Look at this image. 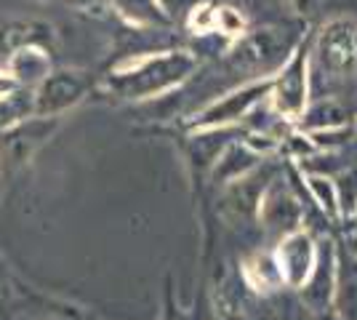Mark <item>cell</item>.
Segmentation results:
<instances>
[{
	"instance_id": "cell-26",
	"label": "cell",
	"mask_w": 357,
	"mask_h": 320,
	"mask_svg": "<svg viewBox=\"0 0 357 320\" xmlns=\"http://www.w3.org/2000/svg\"><path fill=\"white\" fill-rule=\"evenodd\" d=\"M160 6H163L165 11H168V16L174 19V11H176V8H181V6H184V0H160Z\"/></svg>"
},
{
	"instance_id": "cell-20",
	"label": "cell",
	"mask_w": 357,
	"mask_h": 320,
	"mask_svg": "<svg viewBox=\"0 0 357 320\" xmlns=\"http://www.w3.org/2000/svg\"><path fill=\"white\" fill-rule=\"evenodd\" d=\"M30 118H35V91L16 86L14 91L0 96V131L14 128Z\"/></svg>"
},
{
	"instance_id": "cell-10",
	"label": "cell",
	"mask_w": 357,
	"mask_h": 320,
	"mask_svg": "<svg viewBox=\"0 0 357 320\" xmlns=\"http://www.w3.org/2000/svg\"><path fill=\"white\" fill-rule=\"evenodd\" d=\"M336 241H323L317 243V261H314L312 275L307 283L298 289L301 305L312 315H323L333 307V291H336Z\"/></svg>"
},
{
	"instance_id": "cell-30",
	"label": "cell",
	"mask_w": 357,
	"mask_h": 320,
	"mask_svg": "<svg viewBox=\"0 0 357 320\" xmlns=\"http://www.w3.org/2000/svg\"><path fill=\"white\" fill-rule=\"evenodd\" d=\"M349 251L357 257V232H355V235H349Z\"/></svg>"
},
{
	"instance_id": "cell-27",
	"label": "cell",
	"mask_w": 357,
	"mask_h": 320,
	"mask_svg": "<svg viewBox=\"0 0 357 320\" xmlns=\"http://www.w3.org/2000/svg\"><path fill=\"white\" fill-rule=\"evenodd\" d=\"M314 6V0H296V11L298 14H310Z\"/></svg>"
},
{
	"instance_id": "cell-18",
	"label": "cell",
	"mask_w": 357,
	"mask_h": 320,
	"mask_svg": "<svg viewBox=\"0 0 357 320\" xmlns=\"http://www.w3.org/2000/svg\"><path fill=\"white\" fill-rule=\"evenodd\" d=\"M243 137V128H208V131H190L187 139V155L190 160L197 163V168L211 171V166L216 163V158L222 155V150Z\"/></svg>"
},
{
	"instance_id": "cell-28",
	"label": "cell",
	"mask_w": 357,
	"mask_h": 320,
	"mask_svg": "<svg viewBox=\"0 0 357 320\" xmlns=\"http://www.w3.org/2000/svg\"><path fill=\"white\" fill-rule=\"evenodd\" d=\"M163 320H190V318H187V315H181V312H176L174 307H168V312H165Z\"/></svg>"
},
{
	"instance_id": "cell-19",
	"label": "cell",
	"mask_w": 357,
	"mask_h": 320,
	"mask_svg": "<svg viewBox=\"0 0 357 320\" xmlns=\"http://www.w3.org/2000/svg\"><path fill=\"white\" fill-rule=\"evenodd\" d=\"M298 179L304 182L307 195L320 208V213L326 216L328 222L339 224L342 222V213H339V198H336V184H333V179L331 176H320V174H301V171H298Z\"/></svg>"
},
{
	"instance_id": "cell-4",
	"label": "cell",
	"mask_w": 357,
	"mask_h": 320,
	"mask_svg": "<svg viewBox=\"0 0 357 320\" xmlns=\"http://www.w3.org/2000/svg\"><path fill=\"white\" fill-rule=\"evenodd\" d=\"M310 32L288 56L283 67L272 75L267 105L283 123L294 125L301 118L312 99V80H310Z\"/></svg>"
},
{
	"instance_id": "cell-14",
	"label": "cell",
	"mask_w": 357,
	"mask_h": 320,
	"mask_svg": "<svg viewBox=\"0 0 357 320\" xmlns=\"http://www.w3.org/2000/svg\"><path fill=\"white\" fill-rule=\"evenodd\" d=\"M264 160H269V158L256 155L251 147L243 142V137H240L224 147L222 155L216 158V163L211 166L208 176L216 187H227V184H232V182H238V179H243V176H248V174L256 171Z\"/></svg>"
},
{
	"instance_id": "cell-11",
	"label": "cell",
	"mask_w": 357,
	"mask_h": 320,
	"mask_svg": "<svg viewBox=\"0 0 357 320\" xmlns=\"http://www.w3.org/2000/svg\"><path fill=\"white\" fill-rule=\"evenodd\" d=\"M278 176V171L272 166H267V160L261 166L251 171L248 176H243L238 182L222 187V206L224 211L235 219H256L259 211V200L264 195V190L269 187V182Z\"/></svg>"
},
{
	"instance_id": "cell-9",
	"label": "cell",
	"mask_w": 357,
	"mask_h": 320,
	"mask_svg": "<svg viewBox=\"0 0 357 320\" xmlns=\"http://www.w3.org/2000/svg\"><path fill=\"white\" fill-rule=\"evenodd\" d=\"M275 251V259L283 275V286L285 289L298 291L307 277L312 275L314 261H317V241L310 229H298L294 235H285L278 241V245L272 248Z\"/></svg>"
},
{
	"instance_id": "cell-6",
	"label": "cell",
	"mask_w": 357,
	"mask_h": 320,
	"mask_svg": "<svg viewBox=\"0 0 357 320\" xmlns=\"http://www.w3.org/2000/svg\"><path fill=\"white\" fill-rule=\"evenodd\" d=\"M304 206L298 195L294 192L291 182H285L280 176H275L264 195L259 200V211H256V222L267 229L269 235H275L278 241L285 235H294L304 227Z\"/></svg>"
},
{
	"instance_id": "cell-21",
	"label": "cell",
	"mask_w": 357,
	"mask_h": 320,
	"mask_svg": "<svg viewBox=\"0 0 357 320\" xmlns=\"http://www.w3.org/2000/svg\"><path fill=\"white\" fill-rule=\"evenodd\" d=\"M336 184V198H339V213H342V222L352 219L357 213V163H347V166L331 176Z\"/></svg>"
},
{
	"instance_id": "cell-23",
	"label": "cell",
	"mask_w": 357,
	"mask_h": 320,
	"mask_svg": "<svg viewBox=\"0 0 357 320\" xmlns=\"http://www.w3.org/2000/svg\"><path fill=\"white\" fill-rule=\"evenodd\" d=\"M216 6L219 3H211V0H203V3L192 6L187 11V30L197 35V38L200 35H211L213 27H216Z\"/></svg>"
},
{
	"instance_id": "cell-12",
	"label": "cell",
	"mask_w": 357,
	"mask_h": 320,
	"mask_svg": "<svg viewBox=\"0 0 357 320\" xmlns=\"http://www.w3.org/2000/svg\"><path fill=\"white\" fill-rule=\"evenodd\" d=\"M355 121L357 115L344 99L317 96V99H310V105L301 112V118L294 123V128L301 131V134H323V131L344 128V125H349V123Z\"/></svg>"
},
{
	"instance_id": "cell-15",
	"label": "cell",
	"mask_w": 357,
	"mask_h": 320,
	"mask_svg": "<svg viewBox=\"0 0 357 320\" xmlns=\"http://www.w3.org/2000/svg\"><path fill=\"white\" fill-rule=\"evenodd\" d=\"M336 248V291L331 310L344 320H357V257L349 248Z\"/></svg>"
},
{
	"instance_id": "cell-32",
	"label": "cell",
	"mask_w": 357,
	"mask_h": 320,
	"mask_svg": "<svg viewBox=\"0 0 357 320\" xmlns=\"http://www.w3.org/2000/svg\"><path fill=\"white\" fill-rule=\"evenodd\" d=\"M40 3H54V0H40Z\"/></svg>"
},
{
	"instance_id": "cell-8",
	"label": "cell",
	"mask_w": 357,
	"mask_h": 320,
	"mask_svg": "<svg viewBox=\"0 0 357 320\" xmlns=\"http://www.w3.org/2000/svg\"><path fill=\"white\" fill-rule=\"evenodd\" d=\"M59 128V118H30L14 128L0 131V174L16 171L30 163L32 155Z\"/></svg>"
},
{
	"instance_id": "cell-31",
	"label": "cell",
	"mask_w": 357,
	"mask_h": 320,
	"mask_svg": "<svg viewBox=\"0 0 357 320\" xmlns=\"http://www.w3.org/2000/svg\"><path fill=\"white\" fill-rule=\"evenodd\" d=\"M51 320H67V318H51ZM70 320H77V318H70Z\"/></svg>"
},
{
	"instance_id": "cell-16",
	"label": "cell",
	"mask_w": 357,
	"mask_h": 320,
	"mask_svg": "<svg viewBox=\"0 0 357 320\" xmlns=\"http://www.w3.org/2000/svg\"><path fill=\"white\" fill-rule=\"evenodd\" d=\"M240 273H243V280L245 286L253 291V294H261V296H269L275 291L285 289L283 286V275H280V267H278V259H275V251H251L243 264H240Z\"/></svg>"
},
{
	"instance_id": "cell-17",
	"label": "cell",
	"mask_w": 357,
	"mask_h": 320,
	"mask_svg": "<svg viewBox=\"0 0 357 320\" xmlns=\"http://www.w3.org/2000/svg\"><path fill=\"white\" fill-rule=\"evenodd\" d=\"M105 3L126 24L139 30H163L174 24V19L160 6V0H105Z\"/></svg>"
},
{
	"instance_id": "cell-1",
	"label": "cell",
	"mask_w": 357,
	"mask_h": 320,
	"mask_svg": "<svg viewBox=\"0 0 357 320\" xmlns=\"http://www.w3.org/2000/svg\"><path fill=\"white\" fill-rule=\"evenodd\" d=\"M200 59L192 51L174 48L158 54H139L118 61L105 75V91L123 102H152L178 89L195 75Z\"/></svg>"
},
{
	"instance_id": "cell-5",
	"label": "cell",
	"mask_w": 357,
	"mask_h": 320,
	"mask_svg": "<svg viewBox=\"0 0 357 320\" xmlns=\"http://www.w3.org/2000/svg\"><path fill=\"white\" fill-rule=\"evenodd\" d=\"M272 77L238 83L235 89L216 96L213 102L203 105L187 118V131H208V128H240L251 118L256 107H261L269 96Z\"/></svg>"
},
{
	"instance_id": "cell-29",
	"label": "cell",
	"mask_w": 357,
	"mask_h": 320,
	"mask_svg": "<svg viewBox=\"0 0 357 320\" xmlns=\"http://www.w3.org/2000/svg\"><path fill=\"white\" fill-rule=\"evenodd\" d=\"M314 320H344V318H339L333 310H328V312H323V315H314Z\"/></svg>"
},
{
	"instance_id": "cell-22",
	"label": "cell",
	"mask_w": 357,
	"mask_h": 320,
	"mask_svg": "<svg viewBox=\"0 0 357 320\" xmlns=\"http://www.w3.org/2000/svg\"><path fill=\"white\" fill-rule=\"evenodd\" d=\"M248 32V22L245 16L240 14L238 8L232 6H216V27H213V35H219L224 40L235 43L240 35Z\"/></svg>"
},
{
	"instance_id": "cell-13",
	"label": "cell",
	"mask_w": 357,
	"mask_h": 320,
	"mask_svg": "<svg viewBox=\"0 0 357 320\" xmlns=\"http://www.w3.org/2000/svg\"><path fill=\"white\" fill-rule=\"evenodd\" d=\"M3 70L8 73V77L19 89L35 91L45 77L51 75L54 64H51V56H48V51L43 46H22L6 56Z\"/></svg>"
},
{
	"instance_id": "cell-2",
	"label": "cell",
	"mask_w": 357,
	"mask_h": 320,
	"mask_svg": "<svg viewBox=\"0 0 357 320\" xmlns=\"http://www.w3.org/2000/svg\"><path fill=\"white\" fill-rule=\"evenodd\" d=\"M312 99L336 96L357 89V19L331 16L310 38Z\"/></svg>"
},
{
	"instance_id": "cell-7",
	"label": "cell",
	"mask_w": 357,
	"mask_h": 320,
	"mask_svg": "<svg viewBox=\"0 0 357 320\" xmlns=\"http://www.w3.org/2000/svg\"><path fill=\"white\" fill-rule=\"evenodd\" d=\"M91 91V77L83 70H51V75L35 89V115L61 118L77 107Z\"/></svg>"
},
{
	"instance_id": "cell-24",
	"label": "cell",
	"mask_w": 357,
	"mask_h": 320,
	"mask_svg": "<svg viewBox=\"0 0 357 320\" xmlns=\"http://www.w3.org/2000/svg\"><path fill=\"white\" fill-rule=\"evenodd\" d=\"M61 3L75 8V11H91V8H99L105 0H61Z\"/></svg>"
},
{
	"instance_id": "cell-3",
	"label": "cell",
	"mask_w": 357,
	"mask_h": 320,
	"mask_svg": "<svg viewBox=\"0 0 357 320\" xmlns=\"http://www.w3.org/2000/svg\"><path fill=\"white\" fill-rule=\"evenodd\" d=\"M307 27H291V24H264V27H248L245 35H240L232 46L224 51V67L227 73L240 77V83L251 80H267L288 56L296 51L304 40Z\"/></svg>"
},
{
	"instance_id": "cell-25",
	"label": "cell",
	"mask_w": 357,
	"mask_h": 320,
	"mask_svg": "<svg viewBox=\"0 0 357 320\" xmlns=\"http://www.w3.org/2000/svg\"><path fill=\"white\" fill-rule=\"evenodd\" d=\"M14 89H16V83L8 77V73H6V70L0 67V96H6V93L14 91Z\"/></svg>"
}]
</instances>
